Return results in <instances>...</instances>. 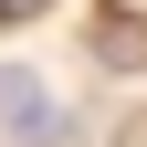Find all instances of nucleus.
I'll list each match as a JSON object with an SVG mask.
<instances>
[{
    "mask_svg": "<svg viewBox=\"0 0 147 147\" xmlns=\"http://www.w3.org/2000/svg\"><path fill=\"white\" fill-rule=\"evenodd\" d=\"M84 42H95L105 74H147V21H137V11H116V0L95 11V32H84Z\"/></svg>",
    "mask_w": 147,
    "mask_h": 147,
    "instance_id": "2",
    "label": "nucleus"
},
{
    "mask_svg": "<svg viewBox=\"0 0 147 147\" xmlns=\"http://www.w3.org/2000/svg\"><path fill=\"white\" fill-rule=\"evenodd\" d=\"M0 137H21V147H74L63 105L42 95V74H32V63H0Z\"/></svg>",
    "mask_w": 147,
    "mask_h": 147,
    "instance_id": "1",
    "label": "nucleus"
}]
</instances>
